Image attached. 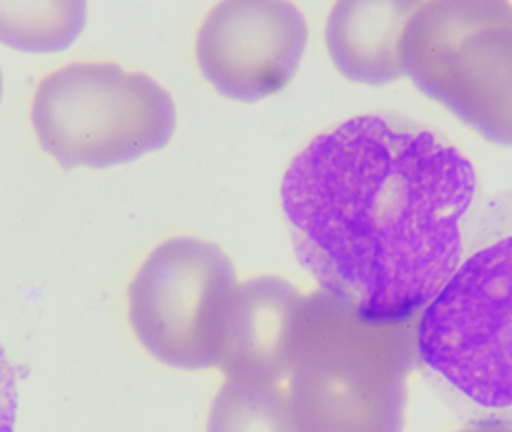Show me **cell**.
<instances>
[{"label":"cell","instance_id":"7c38bea8","mask_svg":"<svg viewBox=\"0 0 512 432\" xmlns=\"http://www.w3.org/2000/svg\"><path fill=\"white\" fill-rule=\"evenodd\" d=\"M17 418V377L15 367L0 346V432H15Z\"/></svg>","mask_w":512,"mask_h":432},{"label":"cell","instance_id":"277c9868","mask_svg":"<svg viewBox=\"0 0 512 432\" xmlns=\"http://www.w3.org/2000/svg\"><path fill=\"white\" fill-rule=\"evenodd\" d=\"M32 125L62 168H113L166 147L176 132V106L144 72L75 62L36 87Z\"/></svg>","mask_w":512,"mask_h":432},{"label":"cell","instance_id":"4fadbf2b","mask_svg":"<svg viewBox=\"0 0 512 432\" xmlns=\"http://www.w3.org/2000/svg\"><path fill=\"white\" fill-rule=\"evenodd\" d=\"M457 432H512V422H500V420H481L474 422L468 428H462Z\"/></svg>","mask_w":512,"mask_h":432},{"label":"cell","instance_id":"9c48e42d","mask_svg":"<svg viewBox=\"0 0 512 432\" xmlns=\"http://www.w3.org/2000/svg\"><path fill=\"white\" fill-rule=\"evenodd\" d=\"M419 3H337L328 15L326 47L343 77L367 85H388L405 75L402 34Z\"/></svg>","mask_w":512,"mask_h":432},{"label":"cell","instance_id":"52a82bcc","mask_svg":"<svg viewBox=\"0 0 512 432\" xmlns=\"http://www.w3.org/2000/svg\"><path fill=\"white\" fill-rule=\"evenodd\" d=\"M309 30L303 13L278 0L216 5L197 34V64L218 94L256 102L280 94L297 75Z\"/></svg>","mask_w":512,"mask_h":432},{"label":"cell","instance_id":"6da1fadb","mask_svg":"<svg viewBox=\"0 0 512 432\" xmlns=\"http://www.w3.org/2000/svg\"><path fill=\"white\" fill-rule=\"evenodd\" d=\"M468 157L422 123L358 115L290 161L282 208L299 263L364 318L422 312L453 276L477 202Z\"/></svg>","mask_w":512,"mask_h":432},{"label":"cell","instance_id":"7a4b0ae2","mask_svg":"<svg viewBox=\"0 0 512 432\" xmlns=\"http://www.w3.org/2000/svg\"><path fill=\"white\" fill-rule=\"evenodd\" d=\"M417 365L474 422H512V189L468 219L460 263L417 318Z\"/></svg>","mask_w":512,"mask_h":432},{"label":"cell","instance_id":"ba28073f","mask_svg":"<svg viewBox=\"0 0 512 432\" xmlns=\"http://www.w3.org/2000/svg\"><path fill=\"white\" fill-rule=\"evenodd\" d=\"M305 297L290 282L263 276L237 288L221 371L227 380L280 384L292 373Z\"/></svg>","mask_w":512,"mask_h":432},{"label":"cell","instance_id":"8fae6325","mask_svg":"<svg viewBox=\"0 0 512 432\" xmlns=\"http://www.w3.org/2000/svg\"><path fill=\"white\" fill-rule=\"evenodd\" d=\"M208 432H297L280 384L229 380L212 403Z\"/></svg>","mask_w":512,"mask_h":432},{"label":"cell","instance_id":"3957f363","mask_svg":"<svg viewBox=\"0 0 512 432\" xmlns=\"http://www.w3.org/2000/svg\"><path fill=\"white\" fill-rule=\"evenodd\" d=\"M417 316L364 318L331 293L305 297L288 401L297 432H405Z\"/></svg>","mask_w":512,"mask_h":432},{"label":"cell","instance_id":"30bf717a","mask_svg":"<svg viewBox=\"0 0 512 432\" xmlns=\"http://www.w3.org/2000/svg\"><path fill=\"white\" fill-rule=\"evenodd\" d=\"M85 22V3H0V43L30 53L62 51L79 39Z\"/></svg>","mask_w":512,"mask_h":432},{"label":"cell","instance_id":"5bb4252c","mask_svg":"<svg viewBox=\"0 0 512 432\" xmlns=\"http://www.w3.org/2000/svg\"><path fill=\"white\" fill-rule=\"evenodd\" d=\"M0 100H3V72H0Z\"/></svg>","mask_w":512,"mask_h":432},{"label":"cell","instance_id":"5b68a950","mask_svg":"<svg viewBox=\"0 0 512 432\" xmlns=\"http://www.w3.org/2000/svg\"><path fill=\"white\" fill-rule=\"evenodd\" d=\"M417 89L485 140L512 147V7L498 0L424 3L402 34Z\"/></svg>","mask_w":512,"mask_h":432},{"label":"cell","instance_id":"8992f818","mask_svg":"<svg viewBox=\"0 0 512 432\" xmlns=\"http://www.w3.org/2000/svg\"><path fill=\"white\" fill-rule=\"evenodd\" d=\"M237 274L221 246L178 236L159 244L130 284V322L140 344L174 369L221 365Z\"/></svg>","mask_w":512,"mask_h":432}]
</instances>
